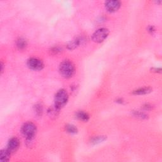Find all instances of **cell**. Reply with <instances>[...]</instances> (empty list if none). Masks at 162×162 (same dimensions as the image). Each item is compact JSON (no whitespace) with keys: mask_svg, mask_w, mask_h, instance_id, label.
I'll return each mask as SVG.
<instances>
[{"mask_svg":"<svg viewBox=\"0 0 162 162\" xmlns=\"http://www.w3.org/2000/svg\"><path fill=\"white\" fill-rule=\"evenodd\" d=\"M37 127L33 122H27L22 125L21 129V133L23 136L26 138L28 142H32L34 137L36 134Z\"/></svg>","mask_w":162,"mask_h":162,"instance_id":"obj_1","label":"cell"},{"mask_svg":"<svg viewBox=\"0 0 162 162\" xmlns=\"http://www.w3.org/2000/svg\"><path fill=\"white\" fill-rule=\"evenodd\" d=\"M59 71L63 77L65 79H69L72 77L75 73L74 65L71 61L66 60L60 65Z\"/></svg>","mask_w":162,"mask_h":162,"instance_id":"obj_2","label":"cell"},{"mask_svg":"<svg viewBox=\"0 0 162 162\" xmlns=\"http://www.w3.org/2000/svg\"><path fill=\"white\" fill-rule=\"evenodd\" d=\"M69 101V94L66 90L60 89L55 94V106L58 110H60L63 108Z\"/></svg>","mask_w":162,"mask_h":162,"instance_id":"obj_3","label":"cell"},{"mask_svg":"<svg viewBox=\"0 0 162 162\" xmlns=\"http://www.w3.org/2000/svg\"><path fill=\"white\" fill-rule=\"evenodd\" d=\"M110 34L109 30L106 28H100L96 30L92 35V39L95 43H101L108 38Z\"/></svg>","mask_w":162,"mask_h":162,"instance_id":"obj_4","label":"cell"},{"mask_svg":"<svg viewBox=\"0 0 162 162\" xmlns=\"http://www.w3.org/2000/svg\"><path fill=\"white\" fill-rule=\"evenodd\" d=\"M27 67L34 71L42 70L44 67V64L41 60L38 58H30L27 62Z\"/></svg>","mask_w":162,"mask_h":162,"instance_id":"obj_5","label":"cell"},{"mask_svg":"<svg viewBox=\"0 0 162 162\" xmlns=\"http://www.w3.org/2000/svg\"><path fill=\"white\" fill-rule=\"evenodd\" d=\"M121 7V3L117 0H110V1H106L105 3V9L109 13L116 12Z\"/></svg>","mask_w":162,"mask_h":162,"instance_id":"obj_6","label":"cell"},{"mask_svg":"<svg viewBox=\"0 0 162 162\" xmlns=\"http://www.w3.org/2000/svg\"><path fill=\"white\" fill-rule=\"evenodd\" d=\"M19 146H20V141L19 139L14 137H11L8 141L7 149L11 154H12L17 151V149L19 148Z\"/></svg>","mask_w":162,"mask_h":162,"instance_id":"obj_7","label":"cell"},{"mask_svg":"<svg viewBox=\"0 0 162 162\" xmlns=\"http://www.w3.org/2000/svg\"><path fill=\"white\" fill-rule=\"evenodd\" d=\"M153 91V89L149 87H141L137 89L134 91L132 92V94L135 95V96H142V95H146L148 94H149L150 93H151Z\"/></svg>","mask_w":162,"mask_h":162,"instance_id":"obj_8","label":"cell"},{"mask_svg":"<svg viewBox=\"0 0 162 162\" xmlns=\"http://www.w3.org/2000/svg\"><path fill=\"white\" fill-rule=\"evenodd\" d=\"M75 118L80 121L87 122L89 120V115L87 112L84 111H78L75 113Z\"/></svg>","mask_w":162,"mask_h":162,"instance_id":"obj_9","label":"cell"},{"mask_svg":"<svg viewBox=\"0 0 162 162\" xmlns=\"http://www.w3.org/2000/svg\"><path fill=\"white\" fill-rule=\"evenodd\" d=\"M11 153L6 149H3L0 151V161L2 162H7L10 160Z\"/></svg>","mask_w":162,"mask_h":162,"instance_id":"obj_10","label":"cell"},{"mask_svg":"<svg viewBox=\"0 0 162 162\" xmlns=\"http://www.w3.org/2000/svg\"><path fill=\"white\" fill-rule=\"evenodd\" d=\"M82 41V39L81 38H75V39L71 41L67 44V49L69 50H74L76 49L81 44Z\"/></svg>","mask_w":162,"mask_h":162,"instance_id":"obj_11","label":"cell"},{"mask_svg":"<svg viewBox=\"0 0 162 162\" xmlns=\"http://www.w3.org/2000/svg\"><path fill=\"white\" fill-rule=\"evenodd\" d=\"M132 115H133L134 117L141 120H146L148 118V115H147V113H146L145 112H141L139 110L133 111L132 112Z\"/></svg>","mask_w":162,"mask_h":162,"instance_id":"obj_12","label":"cell"},{"mask_svg":"<svg viewBox=\"0 0 162 162\" xmlns=\"http://www.w3.org/2000/svg\"><path fill=\"white\" fill-rule=\"evenodd\" d=\"M16 46L19 50H23L27 46V42L23 38H19L16 41Z\"/></svg>","mask_w":162,"mask_h":162,"instance_id":"obj_13","label":"cell"},{"mask_svg":"<svg viewBox=\"0 0 162 162\" xmlns=\"http://www.w3.org/2000/svg\"><path fill=\"white\" fill-rule=\"evenodd\" d=\"M107 139L106 136H95L93 137L91 139V143L93 145H98V144H99L102 142L105 141Z\"/></svg>","mask_w":162,"mask_h":162,"instance_id":"obj_14","label":"cell"},{"mask_svg":"<svg viewBox=\"0 0 162 162\" xmlns=\"http://www.w3.org/2000/svg\"><path fill=\"white\" fill-rule=\"evenodd\" d=\"M65 130L68 133L71 134H75L77 133L78 129L75 125L72 124H68L65 126Z\"/></svg>","mask_w":162,"mask_h":162,"instance_id":"obj_15","label":"cell"},{"mask_svg":"<svg viewBox=\"0 0 162 162\" xmlns=\"http://www.w3.org/2000/svg\"><path fill=\"white\" fill-rule=\"evenodd\" d=\"M34 110L35 112V113L38 116L40 117L43 115V106H42L41 104L38 103L35 105L34 107Z\"/></svg>","mask_w":162,"mask_h":162,"instance_id":"obj_16","label":"cell"},{"mask_svg":"<svg viewBox=\"0 0 162 162\" xmlns=\"http://www.w3.org/2000/svg\"><path fill=\"white\" fill-rule=\"evenodd\" d=\"M62 47H59V46H54V47H51L50 50V54H51V55H58V54L62 53Z\"/></svg>","mask_w":162,"mask_h":162,"instance_id":"obj_17","label":"cell"},{"mask_svg":"<svg viewBox=\"0 0 162 162\" xmlns=\"http://www.w3.org/2000/svg\"><path fill=\"white\" fill-rule=\"evenodd\" d=\"M59 110H58L57 108H50V109L47 110V113L50 115V117H57L58 113Z\"/></svg>","mask_w":162,"mask_h":162,"instance_id":"obj_18","label":"cell"},{"mask_svg":"<svg viewBox=\"0 0 162 162\" xmlns=\"http://www.w3.org/2000/svg\"><path fill=\"white\" fill-rule=\"evenodd\" d=\"M153 105L149 103H145L142 105V109L145 111H150L153 109Z\"/></svg>","mask_w":162,"mask_h":162,"instance_id":"obj_19","label":"cell"},{"mask_svg":"<svg viewBox=\"0 0 162 162\" xmlns=\"http://www.w3.org/2000/svg\"><path fill=\"white\" fill-rule=\"evenodd\" d=\"M148 31L150 33H151V34H153L154 32H155V29H154V27L153 26H149L148 27Z\"/></svg>","mask_w":162,"mask_h":162,"instance_id":"obj_20","label":"cell"},{"mask_svg":"<svg viewBox=\"0 0 162 162\" xmlns=\"http://www.w3.org/2000/svg\"><path fill=\"white\" fill-rule=\"evenodd\" d=\"M116 102H117V103H118L123 105L125 103V101L122 98H119V99H117V101Z\"/></svg>","mask_w":162,"mask_h":162,"instance_id":"obj_21","label":"cell"},{"mask_svg":"<svg viewBox=\"0 0 162 162\" xmlns=\"http://www.w3.org/2000/svg\"><path fill=\"white\" fill-rule=\"evenodd\" d=\"M151 70H152V72H156V73H161V69H160V68H158V69L153 68L151 69Z\"/></svg>","mask_w":162,"mask_h":162,"instance_id":"obj_22","label":"cell"},{"mask_svg":"<svg viewBox=\"0 0 162 162\" xmlns=\"http://www.w3.org/2000/svg\"><path fill=\"white\" fill-rule=\"evenodd\" d=\"M3 68H4V64L3 63V62H1V72L2 74L3 72Z\"/></svg>","mask_w":162,"mask_h":162,"instance_id":"obj_23","label":"cell"}]
</instances>
